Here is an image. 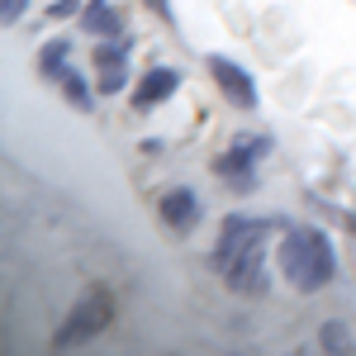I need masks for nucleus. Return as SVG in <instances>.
Returning <instances> with one entry per match:
<instances>
[{
  "instance_id": "obj_4",
  "label": "nucleus",
  "mask_w": 356,
  "mask_h": 356,
  "mask_svg": "<svg viewBox=\"0 0 356 356\" xmlns=\"http://www.w3.org/2000/svg\"><path fill=\"white\" fill-rule=\"evenodd\" d=\"M38 67H43V76H53V81L67 90V100H72L76 110H90V90H86V81L67 67V43H48V48L38 53Z\"/></svg>"
},
{
  "instance_id": "obj_5",
  "label": "nucleus",
  "mask_w": 356,
  "mask_h": 356,
  "mask_svg": "<svg viewBox=\"0 0 356 356\" xmlns=\"http://www.w3.org/2000/svg\"><path fill=\"white\" fill-rule=\"evenodd\" d=\"M209 76L219 81V90L233 100V105H243V110H257V81L247 76L238 62H228V57H209Z\"/></svg>"
},
{
  "instance_id": "obj_6",
  "label": "nucleus",
  "mask_w": 356,
  "mask_h": 356,
  "mask_svg": "<svg viewBox=\"0 0 356 356\" xmlns=\"http://www.w3.org/2000/svg\"><path fill=\"white\" fill-rule=\"evenodd\" d=\"M124 62H129V53L114 43V38H105V48H95V86H100V95H114V90H124Z\"/></svg>"
},
{
  "instance_id": "obj_1",
  "label": "nucleus",
  "mask_w": 356,
  "mask_h": 356,
  "mask_svg": "<svg viewBox=\"0 0 356 356\" xmlns=\"http://www.w3.org/2000/svg\"><path fill=\"white\" fill-rule=\"evenodd\" d=\"M266 233H271L266 219H243V214L223 219L219 243H214V266H219L228 290H238V295H266V261H261Z\"/></svg>"
},
{
  "instance_id": "obj_14",
  "label": "nucleus",
  "mask_w": 356,
  "mask_h": 356,
  "mask_svg": "<svg viewBox=\"0 0 356 356\" xmlns=\"http://www.w3.org/2000/svg\"><path fill=\"white\" fill-rule=\"evenodd\" d=\"M143 5H147L152 15H162V19H171V5H166V0H143Z\"/></svg>"
},
{
  "instance_id": "obj_10",
  "label": "nucleus",
  "mask_w": 356,
  "mask_h": 356,
  "mask_svg": "<svg viewBox=\"0 0 356 356\" xmlns=\"http://www.w3.org/2000/svg\"><path fill=\"white\" fill-rule=\"evenodd\" d=\"M257 152H261V143H257V147L238 143L233 152H223L219 162H214V171H219L223 181H233V186L243 191V186H252V157H257Z\"/></svg>"
},
{
  "instance_id": "obj_2",
  "label": "nucleus",
  "mask_w": 356,
  "mask_h": 356,
  "mask_svg": "<svg viewBox=\"0 0 356 356\" xmlns=\"http://www.w3.org/2000/svg\"><path fill=\"white\" fill-rule=\"evenodd\" d=\"M280 271L300 295L323 290L332 280V243L318 228H290L280 243Z\"/></svg>"
},
{
  "instance_id": "obj_11",
  "label": "nucleus",
  "mask_w": 356,
  "mask_h": 356,
  "mask_svg": "<svg viewBox=\"0 0 356 356\" xmlns=\"http://www.w3.org/2000/svg\"><path fill=\"white\" fill-rule=\"evenodd\" d=\"M323 347H332V352H347V332L337 328V323H328V328H323Z\"/></svg>"
},
{
  "instance_id": "obj_13",
  "label": "nucleus",
  "mask_w": 356,
  "mask_h": 356,
  "mask_svg": "<svg viewBox=\"0 0 356 356\" xmlns=\"http://www.w3.org/2000/svg\"><path fill=\"white\" fill-rule=\"evenodd\" d=\"M81 0H53V19H62V15H72Z\"/></svg>"
},
{
  "instance_id": "obj_7",
  "label": "nucleus",
  "mask_w": 356,
  "mask_h": 356,
  "mask_svg": "<svg viewBox=\"0 0 356 356\" xmlns=\"http://www.w3.org/2000/svg\"><path fill=\"white\" fill-rule=\"evenodd\" d=\"M176 86H181V76H176L171 67H152V72L138 81V90H134V110H152V105L171 100V95H176Z\"/></svg>"
},
{
  "instance_id": "obj_9",
  "label": "nucleus",
  "mask_w": 356,
  "mask_h": 356,
  "mask_svg": "<svg viewBox=\"0 0 356 356\" xmlns=\"http://www.w3.org/2000/svg\"><path fill=\"white\" fill-rule=\"evenodd\" d=\"M81 24H86L90 38H119V33H124V15L114 10L110 0H90L86 15H81Z\"/></svg>"
},
{
  "instance_id": "obj_12",
  "label": "nucleus",
  "mask_w": 356,
  "mask_h": 356,
  "mask_svg": "<svg viewBox=\"0 0 356 356\" xmlns=\"http://www.w3.org/2000/svg\"><path fill=\"white\" fill-rule=\"evenodd\" d=\"M24 5H29V0H0V19H5V24H15V19L24 15Z\"/></svg>"
},
{
  "instance_id": "obj_8",
  "label": "nucleus",
  "mask_w": 356,
  "mask_h": 356,
  "mask_svg": "<svg viewBox=\"0 0 356 356\" xmlns=\"http://www.w3.org/2000/svg\"><path fill=\"white\" fill-rule=\"evenodd\" d=\"M162 223L166 228H176V233H191L195 223H200V200H195V191H166L162 195Z\"/></svg>"
},
{
  "instance_id": "obj_3",
  "label": "nucleus",
  "mask_w": 356,
  "mask_h": 356,
  "mask_svg": "<svg viewBox=\"0 0 356 356\" xmlns=\"http://www.w3.org/2000/svg\"><path fill=\"white\" fill-rule=\"evenodd\" d=\"M110 295H86L72 314H67V323L57 328V337H53V347H81V342H90L95 332L110 323Z\"/></svg>"
}]
</instances>
